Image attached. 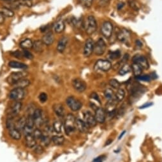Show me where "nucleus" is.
Segmentation results:
<instances>
[{
	"label": "nucleus",
	"mask_w": 162,
	"mask_h": 162,
	"mask_svg": "<svg viewBox=\"0 0 162 162\" xmlns=\"http://www.w3.org/2000/svg\"><path fill=\"white\" fill-rule=\"evenodd\" d=\"M8 132H9V135L11 138L14 140H19L21 138V133L20 130L17 129L15 126L11 127L8 128Z\"/></svg>",
	"instance_id": "obj_24"
},
{
	"label": "nucleus",
	"mask_w": 162,
	"mask_h": 162,
	"mask_svg": "<svg viewBox=\"0 0 162 162\" xmlns=\"http://www.w3.org/2000/svg\"><path fill=\"white\" fill-rule=\"evenodd\" d=\"M94 47H95V43L94 41L91 38H88L84 44V51H83V54L84 57H88L94 52Z\"/></svg>",
	"instance_id": "obj_10"
},
{
	"label": "nucleus",
	"mask_w": 162,
	"mask_h": 162,
	"mask_svg": "<svg viewBox=\"0 0 162 162\" xmlns=\"http://www.w3.org/2000/svg\"><path fill=\"white\" fill-rule=\"evenodd\" d=\"M26 125V117L22 116L15 122V127L19 130H23Z\"/></svg>",
	"instance_id": "obj_26"
},
{
	"label": "nucleus",
	"mask_w": 162,
	"mask_h": 162,
	"mask_svg": "<svg viewBox=\"0 0 162 162\" xmlns=\"http://www.w3.org/2000/svg\"><path fill=\"white\" fill-rule=\"evenodd\" d=\"M112 142V140H111V139H109L106 142V143H105V146L110 145V144H111Z\"/></svg>",
	"instance_id": "obj_57"
},
{
	"label": "nucleus",
	"mask_w": 162,
	"mask_h": 162,
	"mask_svg": "<svg viewBox=\"0 0 162 162\" xmlns=\"http://www.w3.org/2000/svg\"><path fill=\"white\" fill-rule=\"evenodd\" d=\"M151 105H153V103H146V104H144V105L140 107V109H146L149 107H151Z\"/></svg>",
	"instance_id": "obj_54"
},
{
	"label": "nucleus",
	"mask_w": 162,
	"mask_h": 162,
	"mask_svg": "<svg viewBox=\"0 0 162 162\" xmlns=\"http://www.w3.org/2000/svg\"><path fill=\"white\" fill-rule=\"evenodd\" d=\"M95 117L97 122L103 123L106 119V111L102 108H98L96 110Z\"/></svg>",
	"instance_id": "obj_17"
},
{
	"label": "nucleus",
	"mask_w": 162,
	"mask_h": 162,
	"mask_svg": "<svg viewBox=\"0 0 162 162\" xmlns=\"http://www.w3.org/2000/svg\"><path fill=\"white\" fill-rule=\"evenodd\" d=\"M22 108V103L20 101H16L12 105H11L10 108V111L8 112V117L14 118V117L17 116L18 115L20 112L21 111Z\"/></svg>",
	"instance_id": "obj_11"
},
{
	"label": "nucleus",
	"mask_w": 162,
	"mask_h": 162,
	"mask_svg": "<svg viewBox=\"0 0 162 162\" xmlns=\"http://www.w3.org/2000/svg\"><path fill=\"white\" fill-rule=\"evenodd\" d=\"M109 58L112 59V60L117 59L118 58H119V57H121L120 51L117 50V51H115L111 52V53L109 54Z\"/></svg>",
	"instance_id": "obj_42"
},
{
	"label": "nucleus",
	"mask_w": 162,
	"mask_h": 162,
	"mask_svg": "<svg viewBox=\"0 0 162 162\" xmlns=\"http://www.w3.org/2000/svg\"><path fill=\"white\" fill-rule=\"evenodd\" d=\"M54 31L56 33H61L65 29V24L63 20H58L53 26Z\"/></svg>",
	"instance_id": "obj_22"
},
{
	"label": "nucleus",
	"mask_w": 162,
	"mask_h": 162,
	"mask_svg": "<svg viewBox=\"0 0 162 162\" xmlns=\"http://www.w3.org/2000/svg\"><path fill=\"white\" fill-rule=\"evenodd\" d=\"M128 3L130 7L135 11H138L140 9V5L136 0H128Z\"/></svg>",
	"instance_id": "obj_40"
},
{
	"label": "nucleus",
	"mask_w": 162,
	"mask_h": 162,
	"mask_svg": "<svg viewBox=\"0 0 162 162\" xmlns=\"http://www.w3.org/2000/svg\"><path fill=\"white\" fill-rule=\"evenodd\" d=\"M33 42L32 40L30 38H26L24 40H22L19 43L20 47L23 50H29L33 48Z\"/></svg>",
	"instance_id": "obj_25"
},
{
	"label": "nucleus",
	"mask_w": 162,
	"mask_h": 162,
	"mask_svg": "<svg viewBox=\"0 0 162 162\" xmlns=\"http://www.w3.org/2000/svg\"><path fill=\"white\" fill-rule=\"evenodd\" d=\"M117 38L121 42L125 43V44H128L131 40V33H130L129 31L123 29L117 33Z\"/></svg>",
	"instance_id": "obj_12"
},
{
	"label": "nucleus",
	"mask_w": 162,
	"mask_h": 162,
	"mask_svg": "<svg viewBox=\"0 0 162 162\" xmlns=\"http://www.w3.org/2000/svg\"><path fill=\"white\" fill-rule=\"evenodd\" d=\"M126 134V131H123L122 133H121V135H119V139H121V138H123V137L124 136V135Z\"/></svg>",
	"instance_id": "obj_59"
},
{
	"label": "nucleus",
	"mask_w": 162,
	"mask_h": 162,
	"mask_svg": "<svg viewBox=\"0 0 162 162\" xmlns=\"http://www.w3.org/2000/svg\"><path fill=\"white\" fill-rule=\"evenodd\" d=\"M113 24H112V22L107 21L102 23V26H101V33L106 38H109L110 37H111L113 33Z\"/></svg>",
	"instance_id": "obj_5"
},
{
	"label": "nucleus",
	"mask_w": 162,
	"mask_h": 162,
	"mask_svg": "<svg viewBox=\"0 0 162 162\" xmlns=\"http://www.w3.org/2000/svg\"><path fill=\"white\" fill-rule=\"evenodd\" d=\"M107 49V45L103 39L100 38L96 43H95L94 53L97 56H102L105 53Z\"/></svg>",
	"instance_id": "obj_7"
},
{
	"label": "nucleus",
	"mask_w": 162,
	"mask_h": 162,
	"mask_svg": "<svg viewBox=\"0 0 162 162\" xmlns=\"http://www.w3.org/2000/svg\"><path fill=\"white\" fill-rule=\"evenodd\" d=\"M85 29L86 33L89 35L93 34L97 30V22L95 17L92 16H89L87 17L85 23Z\"/></svg>",
	"instance_id": "obj_2"
},
{
	"label": "nucleus",
	"mask_w": 162,
	"mask_h": 162,
	"mask_svg": "<svg viewBox=\"0 0 162 162\" xmlns=\"http://www.w3.org/2000/svg\"><path fill=\"white\" fill-rule=\"evenodd\" d=\"M53 129L57 134H60L62 131V123L60 121H55L53 124Z\"/></svg>",
	"instance_id": "obj_38"
},
{
	"label": "nucleus",
	"mask_w": 162,
	"mask_h": 162,
	"mask_svg": "<svg viewBox=\"0 0 162 162\" xmlns=\"http://www.w3.org/2000/svg\"><path fill=\"white\" fill-rule=\"evenodd\" d=\"M12 55L16 57H17V58H22L23 57V54H22V52L20 51H16L15 52L12 53Z\"/></svg>",
	"instance_id": "obj_50"
},
{
	"label": "nucleus",
	"mask_w": 162,
	"mask_h": 162,
	"mask_svg": "<svg viewBox=\"0 0 162 162\" xmlns=\"http://www.w3.org/2000/svg\"><path fill=\"white\" fill-rule=\"evenodd\" d=\"M25 91L24 89L14 88L9 93V98L15 101H21L25 97Z\"/></svg>",
	"instance_id": "obj_8"
},
{
	"label": "nucleus",
	"mask_w": 162,
	"mask_h": 162,
	"mask_svg": "<svg viewBox=\"0 0 162 162\" xmlns=\"http://www.w3.org/2000/svg\"><path fill=\"white\" fill-rule=\"evenodd\" d=\"M33 118L34 119V123L37 126H40L42 125L43 122V114L41 109H36L35 111L34 112Z\"/></svg>",
	"instance_id": "obj_15"
},
{
	"label": "nucleus",
	"mask_w": 162,
	"mask_h": 162,
	"mask_svg": "<svg viewBox=\"0 0 162 162\" xmlns=\"http://www.w3.org/2000/svg\"><path fill=\"white\" fill-rule=\"evenodd\" d=\"M91 97L92 98H93L95 100H96V101H97V102L100 103V100L99 99V97H98V95L96 93V92H92V93L91 95Z\"/></svg>",
	"instance_id": "obj_51"
},
{
	"label": "nucleus",
	"mask_w": 162,
	"mask_h": 162,
	"mask_svg": "<svg viewBox=\"0 0 162 162\" xmlns=\"http://www.w3.org/2000/svg\"><path fill=\"white\" fill-rule=\"evenodd\" d=\"M0 12L3 14V16L4 17H12L15 15L12 10L6 7H0Z\"/></svg>",
	"instance_id": "obj_30"
},
{
	"label": "nucleus",
	"mask_w": 162,
	"mask_h": 162,
	"mask_svg": "<svg viewBox=\"0 0 162 162\" xmlns=\"http://www.w3.org/2000/svg\"><path fill=\"white\" fill-rule=\"evenodd\" d=\"M125 97V91L123 88H119L115 93V98L117 100V102H121Z\"/></svg>",
	"instance_id": "obj_33"
},
{
	"label": "nucleus",
	"mask_w": 162,
	"mask_h": 162,
	"mask_svg": "<svg viewBox=\"0 0 162 162\" xmlns=\"http://www.w3.org/2000/svg\"><path fill=\"white\" fill-rule=\"evenodd\" d=\"M117 104V100L115 99V98H112L111 100H109L106 104L105 111L109 114L113 113L115 111Z\"/></svg>",
	"instance_id": "obj_18"
},
{
	"label": "nucleus",
	"mask_w": 162,
	"mask_h": 162,
	"mask_svg": "<svg viewBox=\"0 0 162 162\" xmlns=\"http://www.w3.org/2000/svg\"><path fill=\"white\" fill-rule=\"evenodd\" d=\"M104 96H105L106 99L108 100H111L114 98V92L111 88H107L104 91Z\"/></svg>",
	"instance_id": "obj_39"
},
{
	"label": "nucleus",
	"mask_w": 162,
	"mask_h": 162,
	"mask_svg": "<svg viewBox=\"0 0 162 162\" xmlns=\"http://www.w3.org/2000/svg\"><path fill=\"white\" fill-rule=\"evenodd\" d=\"M8 66L11 68H17V69H26L28 68L27 65H25L24 63L18 62V61H11L8 63Z\"/></svg>",
	"instance_id": "obj_29"
},
{
	"label": "nucleus",
	"mask_w": 162,
	"mask_h": 162,
	"mask_svg": "<svg viewBox=\"0 0 162 162\" xmlns=\"http://www.w3.org/2000/svg\"><path fill=\"white\" fill-rule=\"evenodd\" d=\"M109 85L111 86L112 88L118 89L119 88H120L121 83L117 80L112 79L109 80Z\"/></svg>",
	"instance_id": "obj_44"
},
{
	"label": "nucleus",
	"mask_w": 162,
	"mask_h": 162,
	"mask_svg": "<svg viewBox=\"0 0 162 162\" xmlns=\"http://www.w3.org/2000/svg\"><path fill=\"white\" fill-rule=\"evenodd\" d=\"M42 41L46 46L51 45L54 42V35L52 31H48L42 37Z\"/></svg>",
	"instance_id": "obj_16"
},
{
	"label": "nucleus",
	"mask_w": 162,
	"mask_h": 162,
	"mask_svg": "<svg viewBox=\"0 0 162 162\" xmlns=\"http://www.w3.org/2000/svg\"><path fill=\"white\" fill-rule=\"evenodd\" d=\"M78 1L82 7L85 8H90L93 2V0H78Z\"/></svg>",
	"instance_id": "obj_43"
},
{
	"label": "nucleus",
	"mask_w": 162,
	"mask_h": 162,
	"mask_svg": "<svg viewBox=\"0 0 162 162\" xmlns=\"http://www.w3.org/2000/svg\"><path fill=\"white\" fill-rule=\"evenodd\" d=\"M133 63H137L143 70H147L149 68V64L147 58L142 55L137 54L133 57Z\"/></svg>",
	"instance_id": "obj_6"
},
{
	"label": "nucleus",
	"mask_w": 162,
	"mask_h": 162,
	"mask_svg": "<svg viewBox=\"0 0 162 162\" xmlns=\"http://www.w3.org/2000/svg\"><path fill=\"white\" fill-rule=\"evenodd\" d=\"M39 100L42 103H45L47 100V95L45 92H42L39 95Z\"/></svg>",
	"instance_id": "obj_47"
},
{
	"label": "nucleus",
	"mask_w": 162,
	"mask_h": 162,
	"mask_svg": "<svg viewBox=\"0 0 162 162\" xmlns=\"http://www.w3.org/2000/svg\"><path fill=\"white\" fill-rule=\"evenodd\" d=\"M135 45L138 47H142L143 46V43L140 40H136L135 41Z\"/></svg>",
	"instance_id": "obj_53"
},
{
	"label": "nucleus",
	"mask_w": 162,
	"mask_h": 162,
	"mask_svg": "<svg viewBox=\"0 0 162 162\" xmlns=\"http://www.w3.org/2000/svg\"><path fill=\"white\" fill-rule=\"evenodd\" d=\"M32 135H33V137L36 138V139H39V140L41 139L43 135L42 130H40L39 128L34 129L33 131Z\"/></svg>",
	"instance_id": "obj_41"
},
{
	"label": "nucleus",
	"mask_w": 162,
	"mask_h": 162,
	"mask_svg": "<svg viewBox=\"0 0 162 162\" xmlns=\"http://www.w3.org/2000/svg\"><path fill=\"white\" fill-rule=\"evenodd\" d=\"M44 151V149L42 146L41 145H38L35 147V149H34V153H36V154H42V153Z\"/></svg>",
	"instance_id": "obj_48"
},
{
	"label": "nucleus",
	"mask_w": 162,
	"mask_h": 162,
	"mask_svg": "<svg viewBox=\"0 0 162 162\" xmlns=\"http://www.w3.org/2000/svg\"><path fill=\"white\" fill-rule=\"evenodd\" d=\"M68 42V38L67 36H62L59 40L57 45V51L60 53L65 51Z\"/></svg>",
	"instance_id": "obj_19"
},
{
	"label": "nucleus",
	"mask_w": 162,
	"mask_h": 162,
	"mask_svg": "<svg viewBox=\"0 0 162 162\" xmlns=\"http://www.w3.org/2000/svg\"><path fill=\"white\" fill-rule=\"evenodd\" d=\"M76 128L80 133H86L88 131V126L87 125L84 121L80 119H76Z\"/></svg>",
	"instance_id": "obj_23"
},
{
	"label": "nucleus",
	"mask_w": 162,
	"mask_h": 162,
	"mask_svg": "<svg viewBox=\"0 0 162 162\" xmlns=\"http://www.w3.org/2000/svg\"><path fill=\"white\" fill-rule=\"evenodd\" d=\"M84 119L88 127H94L96 126L97 121L95 117L89 111H86L84 113Z\"/></svg>",
	"instance_id": "obj_13"
},
{
	"label": "nucleus",
	"mask_w": 162,
	"mask_h": 162,
	"mask_svg": "<svg viewBox=\"0 0 162 162\" xmlns=\"http://www.w3.org/2000/svg\"><path fill=\"white\" fill-rule=\"evenodd\" d=\"M103 157H104L103 156H100V157H98L95 159H94L92 162H103Z\"/></svg>",
	"instance_id": "obj_52"
},
{
	"label": "nucleus",
	"mask_w": 162,
	"mask_h": 162,
	"mask_svg": "<svg viewBox=\"0 0 162 162\" xmlns=\"http://www.w3.org/2000/svg\"><path fill=\"white\" fill-rule=\"evenodd\" d=\"M25 144L28 148H33L36 145V139L32 134L25 135Z\"/></svg>",
	"instance_id": "obj_20"
},
{
	"label": "nucleus",
	"mask_w": 162,
	"mask_h": 162,
	"mask_svg": "<svg viewBox=\"0 0 162 162\" xmlns=\"http://www.w3.org/2000/svg\"><path fill=\"white\" fill-rule=\"evenodd\" d=\"M132 70L131 66L127 64H124L121 66L120 70L119 71V74L120 76H124L127 74H128Z\"/></svg>",
	"instance_id": "obj_35"
},
{
	"label": "nucleus",
	"mask_w": 162,
	"mask_h": 162,
	"mask_svg": "<svg viewBox=\"0 0 162 162\" xmlns=\"http://www.w3.org/2000/svg\"><path fill=\"white\" fill-rule=\"evenodd\" d=\"M30 84V81L26 79H23L19 80L18 82L14 84L12 86L14 87V88H21L24 89Z\"/></svg>",
	"instance_id": "obj_27"
},
{
	"label": "nucleus",
	"mask_w": 162,
	"mask_h": 162,
	"mask_svg": "<svg viewBox=\"0 0 162 162\" xmlns=\"http://www.w3.org/2000/svg\"><path fill=\"white\" fill-rule=\"evenodd\" d=\"M51 138L53 142L56 146L62 145L65 142V138L62 135H54Z\"/></svg>",
	"instance_id": "obj_31"
},
{
	"label": "nucleus",
	"mask_w": 162,
	"mask_h": 162,
	"mask_svg": "<svg viewBox=\"0 0 162 162\" xmlns=\"http://www.w3.org/2000/svg\"><path fill=\"white\" fill-rule=\"evenodd\" d=\"M28 72L26 71L22 72H17L11 73L9 76L8 77L7 81L8 84L11 85H13L14 84L18 82L19 80L25 79L28 76Z\"/></svg>",
	"instance_id": "obj_3"
},
{
	"label": "nucleus",
	"mask_w": 162,
	"mask_h": 162,
	"mask_svg": "<svg viewBox=\"0 0 162 162\" xmlns=\"http://www.w3.org/2000/svg\"><path fill=\"white\" fill-rule=\"evenodd\" d=\"M34 124H35V123H34L33 116L31 115H28L26 117V126L29 128L33 129L34 126Z\"/></svg>",
	"instance_id": "obj_37"
},
{
	"label": "nucleus",
	"mask_w": 162,
	"mask_h": 162,
	"mask_svg": "<svg viewBox=\"0 0 162 162\" xmlns=\"http://www.w3.org/2000/svg\"><path fill=\"white\" fill-rule=\"evenodd\" d=\"M45 47V44L43 43L42 40H36L35 42H33V50L36 52V53H41L43 51Z\"/></svg>",
	"instance_id": "obj_28"
},
{
	"label": "nucleus",
	"mask_w": 162,
	"mask_h": 162,
	"mask_svg": "<svg viewBox=\"0 0 162 162\" xmlns=\"http://www.w3.org/2000/svg\"><path fill=\"white\" fill-rule=\"evenodd\" d=\"M137 80L140 81H143V82H149L151 80V78L149 76H147V75H144V76H139L137 77Z\"/></svg>",
	"instance_id": "obj_45"
},
{
	"label": "nucleus",
	"mask_w": 162,
	"mask_h": 162,
	"mask_svg": "<svg viewBox=\"0 0 162 162\" xmlns=\"http://www.w3.org/2000/svg\"><path fill=\"white\" fill-rule=\"evenodd\" d=\"M72 86L75 90L79 92H84L87 88V85L84 81L80 79H75L72 82Z\"/></svg>",
	"instance_id": "obj_14"
},
{
	"label": "nucleus",
	"mask_w": 162,
	"mask_h": 162,
	"mask_svg": "<svg viewBox=\"0 0 162 162\" xmlns=\"http://www.w3.org/2000/svg\"><path fill=\"white\" fill-rule=\"evenodd\" d=\"M112 68L111 63L108 60L99 59L95 63V68L97 70L102 72H107Z\"/></svg>",
	"instance_id": "obj_9"
},
{
	"label": "nucleus",
	"mask_w": 162,
	"mask_h": 162,
	"mask_svg": "<svg viewBox=\"0 0 162 162\" xmlns=\"http://www.w3.org/2000/svg\"><path fill=\"white\" fill-rule=\"evenodd\" d=\"M132 70L133 71V73L135 75V76L138 77L141 75L143 69L140 66L138 65L137 63H133V65L132 66Z\"/></svg>",
	"instance_id": "obj_32"
},
{
	"label": "nucleus",
	"mask_w": 162,
	"mask_h": 162,
	"mask_svg": "<svg viewBox=\"0 0 162 162\" xmlns=\"http://www.w3.org/2000/svg\"><path fill=\"white\" fill-rule=\"evenodd\" d=\"M124 3H119V4H118L117 5V8L119 10H121V8H122L123 7H124Z\"/></svg>",
	"instance_id": "obj_56"
},
{
	"label": "nucleus",
	"mask_w": 162,
	"mask_h": 162,
	"mask_svg": "<svg viewBox=\"0 0 162 162\" xmlns=\"http://www.w3.org/2000/svg\"><path fill=\"white\" fill-rule=\"evenodd\" d=\"M0 1H5V2H6V3H11V2L16 1H17V0H0Z\"/></svg>",
	"instance_id": "obj_58"
},
{
	"label": "nucleus",
	"mask_w": 162,
	"mask_h": 162,
	"mask_svg": "<svg viewBox=\"0 0 162 162\" xmlns=\"http://www.w3.org/2000/svg\"><path fill=\"white\" fill-rule=\"evenodd\" d=\"M5 22V17L3 16V14L0 12V24H3Z\"/></svg>",
	"instance_id": "obj_55"
},
{
	"label": "nucleus",
	"mask_w": 162,
	"mask_h": 162,
	"mask_svg": "<svg viewBox=\"0 0 162 162\" xmlns=\"http://www.w3.org/2000/svg\"><path fill=\"white\" fill-rule=\"evenodd\" d=\"M109 4V0H100L98 5L101 7H105Z\"/></svg>",
	"instance_id": "obj_49"
},
{
	"label": "nucleus",
	"mask_w": 162,
	"mask_h": 162,
	"mask_svg": "<svg viewBox=\"0 0 162 162\" xmlns=\"http://www.w3.org/2000/svg\"><path fill=\"white\" fill-rule=\"evenodd\" d=\"M76 119L72 114L66 115L65 121V130L66 135H71L74 132L76 128Z\"/></svg>",
	"instance_id": "obj_1"
},
{
	"label": "nucleus",
	"mask_w": 162,
	"mask_h": 162,
	"mask_svg": "<svg viewBox=\"0 0 162 162\" xmlns=\"http://www.w3.org/2000/svg\"><path fill=\"white\" fill-rule=\"evenodd\" d=\"M22 52L24 57H26V58L29 59H32L33 58V55L28 50H23Z\"/></svg>",
	"instance_id": "obj_46"
},
{
	"label": "nucleus",
	"mask_w": 162,
	"mask_h": 162,
	"mask_svg": "<svg viewBox=\"0 0 162 162\" xmlns=\"http://www.w3.org/2000/svg\"><path fill=\"white\" fill-rule=\"evenodd\" d=\"M142 91H143V88L138 86H135V87H134L132 89V97H139L143 93Z\"/></svg>",
	"instance_id": "obj_34"
},
{
	"label": "nucleus",
	"mask_w": 162,
	"mask_h": 162,
	"mask_svg": "<svg viewBox=\"0 0 162 162\" xmlns=\"http://www.w3.org/2000/svg\"><path fill=\"white\" fill-rule=\"evenodd\" d=\"M42 142V144L45 147L48 146L51 144V142L52 141V138L50 137V136L47 134L43 135V137L40 139Z\"/></svg>",
	"instance_id": "obj_36"
},
{
	"label": "nucleus",
	"mask_w": 162,
	"mask_h": 162,
	"mask_svg": "<svg viewBox=\"0 0 162 162\" xmlns=\"http://www.w3.org/2000/svg\"><path fill=\"white\" fill-rule=\"evenodd\" d=\"M66 103L72 111H77L82 107V103L79 100L73 96L68 97L66 100Z\"/></svg>",
	"instance_id": "obj_4"
},
{
	"label": "nucleus",
	"mask_w": 162,
	"mask_h": 162,
	"mask_svg": "<svg viewBox=\"0 0 162 162\" xmlns=\"http://www.w3.org/2000/svg\"><path fill=\"white\" fill-rule=\"evenodd\" d=\"M30 1H31V0H30Z\"/></svg>",
	"instance_id": "obj_60"
},
{
	"label": "nucleus",
	"mask_w": 162,
	"mask_h": 162,
	"mask_svg": "<svg viewBox=\"0 0 162 162\" xmlns=\"http://www.w3.org/2000/svg\"><path fill=\"white\" fill-rule=\"evenodd\" d=\"M53 111L54 113L56 114L57 116L60 117H63L65 115V108L62 104L56 103L53 105Z\"/></svg>",
	"instance_id": "obj_21"
}]
</instances>
